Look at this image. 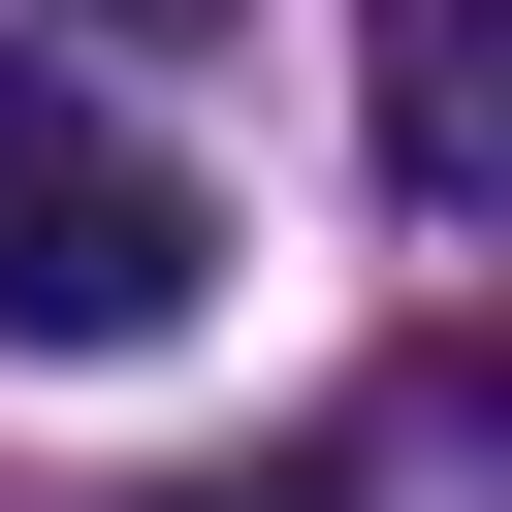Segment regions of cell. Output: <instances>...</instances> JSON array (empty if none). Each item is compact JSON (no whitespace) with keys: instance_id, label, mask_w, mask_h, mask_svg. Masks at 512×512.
<instances>
[{"instance_id":"1","label":"cell","mask_w":512,"mask_h":512,"mask_svg":"<svg viewBox=\"0 0 512 512\" xmlns=\"http://www.w3.org/2000/svg\"><path fill=\"white\" fill-rule=\"evenodd\" d=\"M192 288H224L192 160H160V128H96V96L0 32V352H160Z\"/></svg>"},{"instance_id":"2","label":"cell","mask_w":512,"mask_h":512,"mask_svg":"<svg viewBox=\"0 0 512 512\" xmlns=\"http://www.w3.org/2000/svg\"><path fill=\"white\" fill-rule=\"evenodd\" d=\"M352 64H384V192L480 224L512 192V0H352Z\"/></svg>"}]
</instances>
